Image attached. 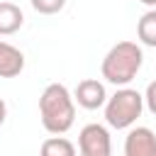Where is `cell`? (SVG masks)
I'll use <instances>...</instances> for the list:
<instances>
[{
    "label": "cell",
    "instance_id": "1",
    "mask_svg": "<svg viewBox=\"0 0 156 156\" xmlns=\"http://www.w3.org/2000/svg\"><path fill=\"white\" fill-rule=\"evenodd\" d=\"M39 117L49 134H66L76 122V100L63 83H49L39 98Z\"/></svg>",
    "mask_w": 156,
    "mask_h": 156
},
{
    "label": "cell",
    "instance_id": "2",
    "mask_svg": "<svg viewBox=\"0 0 156 156\" xmlns=\"http://www.w3.org/2000/svg\"><path fill=\"white\" fill-rule=\"evenodd\" d=\"M141 63H144V51L136 41H117L105 54L100 73L107 83L122 88L136 78V73L141 71Z\"/></svg>",
    "mask_w": 156,
    "mask_h": 156
},
{
    "label": "cell",
    "instance_id": "3",
    "mask_svg": "<svg viewBox=\"0 0 156 156\" xmlns=\"http://www.w3.org/2000/svg\"><path fill=\"white\" fill-rule=\"evenodd\" d=\"M144 112V95L134 88L122 85L105 102V122L112 129H129Z\"/></svg>",
    "mask_w": 156,
    "mask_h": 156
},
{
    "label": "cell",
    "instance_id": "4",
    "mask_svg": "<svg viewBox=\"0 0 156 156\" xmlns=\"http://www.w3.org/2000/svg\"><path fill=\"white\" fill-rule=\"evenodd\" d=\"M78 151L83 156H110L112 154V139L107 127L90 122L78 134Z\"/></svg>",
    "mask_w": 156,
    "mask_h": 156
},
{
    "label": "cell",
    "instance_id": "5",
    "mask_svg": "<svg viewBox=\"0 0 156 156\" xmlns=\"http://www.w3.org/2000/svg\"><path fill=\"white\" fill-rule=\"evenodd\" d=\"M73 100L83 107V110H98V107H105L107 102V90L105 85L98 80V78H85L76 85L73 90Z\"/></svg>",
    "mask_w": 156,
    "mask_h": 156
},
{
    "label": "cell",
    "instance_id": "6",
    "mask_svg": "<svg viewBox=\"0 0 156 156\" xmlns=\"http://www.w3.org/2000/svg\"><path fill=\"white\" fill-rule=\"evenodd\" d=\"M124 156H156V134L149 127H129Z\"/></svg>",
    "mask_w": 156,
    "mask_h": 156
},
{
    "label": "cell",
    "instance_id": "7",
    "mask_svg": "<svg viewBox=\"0 0 156 156\" xmlns=\"http://www.w3.org/2000/svg\"><path fill=\"white\" fill-rule=\"evenodd\" d=\"M24 71V54L10 41H0V78H15Z\"/></svg>",
    "mask_w": 156,
    "mask_h": 156
},
{
    "label": "cell",
    "instance_id": "8",
    "mask_svg": "<svg viewBox=\"0 0 156 156\" xmlns=\"http://www.w3.org/2000/svg\"><path fill=\"white\" fill-rule=\"evenodd\" d=\"M22 24H24V15H22L20 5L2 0L0 2V37H10V34L20 32Z\"/></svg>",
    "mask_w": 156,
    "mask_h": 156
},
{
    "label": "cell",
    "instance_id": "9",
    "mask_svg": "<svg viewBox=\"0 0 156 156\" xmlns=\"http://www.w3.org/2000/svg\"><path fill=\"white\" fill-rule=\"evenodd\" d=\"M136 37L144 46H156V7L144 12L136 22Z\"/></svg>",
    "mask_w": 156,
    "mask_h": 156
},
{
    "label": "cell",
    "instance_id": "10",
    "mask_svg": "<svg viewBox=\"0 0 156 156\" xmlns=\"http://www.w3.org/2000/svg\"><path fill=\"white\" fill-rule=\"evenodd\" d=\"M41 154L44 156H73L76 146L63 136H51V139H46L41 144Z\"/></svg>",
    "mask_w": 156,
    "mask_h": 156
},
{
    "label": "cell",
    "instance_id": "11",
    "mask_svg": "<svg viewBox=\"0 0 156 156\" xmlns=\"http://www.w3.org/2000/svg\"><path fill=\"white\" fill-rule=\"evenodd\" d=\"M29 2H32V7H34L39 15H56V12H61L63 5H66V0H29Z\"/></svg>",
    "mask_w": 156,
    "mask_h": 156
},
{
    "label": "cell",
    "instance_id": "12",
    "mask_svg": "<svg viewBox=\"0 0 156 156\" xmlns=\"http://www.w3.org/2000/svg\"><path fill=\"white\" fill-rule=\"evenodd\" d=\"M144 107H149V112L156 115V80H151L144 90Z\"/></svg>",
    "mask_w": 156,
    "mask_h": 156
},
{
    "label": "cell",
    "instance_id": "13",
    "mask_svg": "<svg viewBox=\"0 0 156 156\" xmlns=\"http://www.w3.org/2000/svg\"><path fill=\"white\" fill-rule=\"evenodd\" d=\"M5 117H7V105H5V100L0 98V124L5 122Z\"/></svg>",
    "mask_w": 156,
    "mask_h": 156
},
{
    "label": "cell",
    "instance_id": "14",
    "mask_svg": "<svg viewBox=\"0 0 156 156\" xmlns=\"http://www.w3.org/2000/svg\"><path fill=\"white\" fill-rule=\"evenodd\" d=\"M139 2H144V5H149V7H156V0H139Z\"/></svg>",
    "mask_w": 156,
    "mask_h": 156
}]
</instances>
